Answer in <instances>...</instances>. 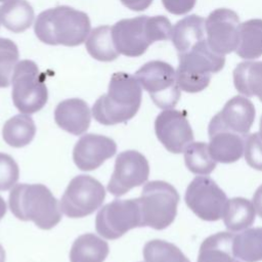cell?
Wrapping results in <instances>:
<instances>
[{"label": "cell", "mask_w": 262, "mask_h": 262, "mask_svg": "<svg viewBox=\"0 0 262 262\" xmlns=\"http://www.w3.org/2000/svg\"><path fill=\"white\" fill-rule=\"evenodd\" d=\"M141 99L142 87L135 76L117 72L111 77L107 92L94 102L92 116L105 126L125 123L137 114Z\"/></svg>", "instance_id": "1"}, {"label": "cell", "mask_w": 262, "mask_h": 262, "mask_svg": "<svg viewBox=\"0 0 262 262\" xmlns=\"http://www.w3.org/2000/svg\"><path fill=\"white\" fill-rule=\"evenodd\" d=\"M34 31L37 38L45 44L78 46L86 41L91 24L85 12L61 5L39 13Z\"/></svg>", "instance_id": "2"}, {"label": "cell", "mask_w": 262, "mask_h": 262, "mask_svg": "<svg viewBox=\"0 0 262 262\" xmlns=\"http://www.w3.org/2000/svg\"><path fill=\"white\" fill-rule=\"evenodd\" d=\"M172 26L164 15L123 18L112 27V37L120 54L138 57L157 41L171 38Z\"/></svg>", "instance_id": "3"}, {"label": "cell", "mask_w": 262, "mask_h": 262, "mask_svg": "<svg viewBox=\"0 0 262 262\" xmlns=\"http://www.w3.org/2000/svg\"><path fill=\"white\" fill-rule=\"evenodd\" d=\"M9 209L23 221H33L41 229H51L61 220L56 198L44 184L20 183L9 193Z\"/></svg>", "instance_id": "4"}, {"label": "cell", "mask_w": 262, "mask_h": 262, "mask_svg": "<svg viewBox=\"0 0 262 262\" xmlns=\"http://www.w3.org/2000/svg\"><path fill=\"white\" fill-rule=\"evenodd\" d=\"M178 58L177 83L180 90L188 93H196L207 88L212 75L220 72L225 64L224 55L214 52L207 39L178 54Z\"/></svg>", "instance_id": "5"}, {"label": "cell", "mask_w": 262, "mask_h": 262, "mask_svg": "<svg viewBox=\"0 0 262 262\" xmlns=\"http://www.w3.org/2000/svg\"><path fill=\"white\" fill-rule=\"evenodd\" d=\"M137 200L141 213V227L148 226L162 230L174 221L180 196L172 184L163 180H152L143 186Z\"/></svg>", "instance_id": "6"}, {"label": "cell", "mask_w": 262, "mask_h": 262, "mask_svg": "<svg viewBox=\"0 0 262 262\" xmlns=\"http://www.w3.org/2000/svg\"><path fill=\"white\" fill-rule=\"evenodd\" d=\"M11 84L13 104L21 114L37 113L46 104L48 90L45 79L33 60L24 59L17 62Z\"/></svg>", "instance_id": "7"}, {"label": "cell", "mask_w": 262, "mask_h": 262, "mask_svg": "<svg viewBox=\"0 0 262 262\" xmlns=\"http://www.w3.org/2000/svg\"><path fill=\"white\" fill-rule=\"evenodd\" d=\"M140 86L148 92L154 103L163 110L173 108L180 98V88L174 68L163 60H150L135 73Z\"/></svg>", "instance_id": "8"}, {"label": "cell", "mask_w": 262, "mask_h": 262, "mask_svg": "<svg viewBox=\"0 0 262 262\" xmlns=\"http://www.w3.org/2000/svg\"><path fill=\"white\" fill-rule=\"evenodd\" d=\"M105 189L90 175L74 177L66 188L59 206L61 212L70 218H82L92 214L103 203Z\"/></svg>", "instance_id": "9"}, {"label": "cell", "mask_w": 262, "mask_h": 262, "mask_svg": "<svg viewBox=\"0 0 262 262\" xmlns=\"http://www.w3.org/2000/svg\"><path fill=\"white\" fill-rule=\"evenodd\" d=\"M135 227H141V213L137 199H116L104 205L95 218L97 233L106 239H117Z\"/></svg>", "instance_id": "10"}, {"label": "cell", "mask_w": 262, "mask_h": 262, "mask_svg": "<svg viewBox=\"0 0 262 262\" xmlns=\"http://www.w3.org/2000/svg\"><path fill=\"white\" fill-rule=\"evenodd\" d=\"M187 207L202 220L217 221L223 217L226 193L208 176H198L188 184L185 195Z\"/></svg>", "instance_id": "11"}, {"label": "cell", "mask_w": 262, "mask_h": 262, "mask_svg": "<svg viewBox=\"0 0 262 262\" xmlns=\"http://www.w3.org/2000/svg\"><path fill=\"white\" fill-rule=\"evenodd\" d=\"M148 175V161L142 154L132 149L122 151L116 158L107 190L115 196H121L130 189L145 183Z\"/></svg>", "instance_id": "12"}, {"label": "cell", "mask_w": 262, "mask_h": 262, "mask_svg": "<svg viewBox=\"0 0 262 262\" xmlns=\"http://www.w3.org/2000/svg\"><path fill=\"white\" fill-rule=\"evenodd\" d=\"M239 25L235 11L229 8L213 10L206 19V35L210 48L221 55L236 50Z\"/></svg>", "instance_id": "13"}, {"label": "cell", "mask_w": 262, "mask_h": 262, "mask_svg": "<svg viewBox=\"0 0 262 262\" xmlns=\"http://www.w3.org/2000/svg\"><path fill=\"white\" fill-rule=\"evenodd\" d=\"M155 132L165 148L173 154L183 152L193 141V132L185 111L168 108L161 112L155 121Z\"/></svg>", "instance_id": "14"}, {"label": "cell", "mask_w": 262, "mask_h": 262, "mask_svg": "<svg viewBox=\"0 0 262 262\" xmlns=\"http://www.w3.org/2000/svg\"><path fill=\"white\" fill-rule=\"evenodd\" d=\"M116 151L117 144L114 139L100 134L88 133L76 142L73 160L80 170L92 171L112 158Z\"/></svg>", "instance_id": "15"}, {"label": "cell", "mask_w": 262, "mask_h": 262, "mask_svg": "<svg viewBox=\"0 0 262 262\" xmlns=\"http://www.w3.org/2000/svg\"><path fill=\"white\" fill-rule=\"evenodd\" d=\"M255 106L246 96L236 95L230 98L209 124L247 136L255 120Z\"/></svg>", "instance_id": "16"}, {"label": "cell", "mask_w": 262, "mask_h": 262, "mask_svg": "<svg viewBox=\"0 0 262 262\" xmlns=\"http://www.w3.org/2000/svg\"><path fill=\"white\" fill-rule=\"evenodd\" d=\"M209 149L216 162L230 164L238 161L245 150L246 137L235 132L209 124Z\"/></svg>", "instance_id": "17"}, {"label": "cell", "mask_w": 262, "mask_h": 262, "mask_svg": "<svg viewBox=\"0 0 262 262\" xmlns=\"http://www.w3.org/2000/svg\"><path fill=\"white\" fill-rule=\"evenodd\" d=\"M55 123L73 135L87 131L91 122V111L81 98H68L60 101L54 111Z\"/></svg>", "instance_id": "18"}, {"label": "cell", "mask_w": 262, "mask_h": 262, "mask_svg": "<svg viewBox=\"0 0 262 262\" xmlns=\"http://www.w3.org/2000/svg\"><path fill=\"white\" fill-rule=\"evenodd\" d=\"M205 39H207L206 20L202 16L187 15L172 27L171 40L178 54L186 52Z\"/></svg>", "instance_id": "19"}, {"label": "cell", "mask_w": 262, "mask_h": 262, "mask_svg": "<svg viewBox=\"0 0 262 262\" xmlns=\"http://www.w3.org/2000/svg\"><path fill=\"white\" fill-rule=\"evenodd\" d=\"M233 237L231 232H217L205 238L199 250L198 262H242L233 255Z\"/></svg>", "instance_id": "20"}, {"label": "cell", "mask_w": 262, "mask_h": 262, "mask_svg": "<svg viewBox=\"0 0 262 262\" xmlns=\"http://www.w3.org/2000/svg\"><path fill=\"white\" fill-rule=\"evenodd\" d=\"M110 252L108 244L94 233L78 236L70 251L71 262H103Z\"/></svg>", "instance_id": "21"}, {"label": "cell", "mask_w": 262, "mask_h": 262, "mask_svg": "<svg viewBox=\"0 0 262 262\" xmlns=\"http://www.w3.org/2000/svg\"><path fill=\"white\" fill-rule=\"evenodd\" d=\"M235 89L247 97L257 96L262 102V61H243L233 70Z\"/></svg>", "instance_id": "22"}, {"label": "cell", "mask_w": 262, "mask_h": 262, "mask_svg": "<svg viewBox=\"0 0 262 262\" xmlns=\"http://www.w3.org/2000/svg\"><path fill=\"white\" fill-rule=\"evenodd\" d=\"M34 16V9L27 0H6L0 7V21L12 33L29 29Z\"/></svg>", "instance_id": "23"}, {"label": "cell", "mask_w": 262, "mask_h": 262, "mask_svg": "<svg viewBox=\"0 0 262 262\" xmlns=\"http://www.w3.org/2000/svg\"><path fill=\"white\" fill-rule=\"evenodd\" d=\"M236 54L244 59H256L262 55V19L252 18L239 25Z\"/></svg>", "instance_id": "24"}, {"label": "cell", "mask_w": 262, "mask_h": 262, "mask_svg": "<svg viewBox=\"0 0 262 262\" xmlns=\"http://www.w3.org/2000/svg\"><path fill=\"white\" fill-rule=\"evenodd\" d=\"M256 216V210L252 202L245 198H233L227 201L223 221L230 232H237L250 227Z\"/></svg>", "instance_id": "25"}, {"label": "cell", "mask_w": 262, "mask_h": 262, "mask_svg": "<svg viewBox=\"0 0 262 262\" xmlns=\"http://www.w3.org/2000/svg\"><path fill=\"white\" fill-rule=\"evenodd\" d=\"M36 134L34 120L27 114L15 115L8 119L2 128L4 141L12 147L28 145Z\"/></svg>", "instance_id": "26"}, {"label": "cell", "mask_w": 262, "mask_h": 262, "mask_svg": "<svg viewBox=\"0 0 262 262\" xmlns=\"http://www.w3.org/2000/svg\"><path fill=\"white\" fill-rule=\"evenodd\" d=\"M85 47L87 52L99 61H112L120 55L112 37V27L106 25L90 31L85 41Z\"/></svg>", "instance_id": "27"}, {"label": "cell", "mask_w": 262, "mask_h": 262, "mask_svg": "<svg viewBox=\"0 0 262 262\" xmlns=\"http://www.w3.org/2000/svg\"><path fill=\"white\" fill-rule=\"evenodd\" d=\"M232 251L235 258L243 262L262 261V227L245 229L234 235Z\"/></svg>", "instance_id": "28"}, {"label": "cell", "mask_w": 262, "mask_h": 262, "mask_svg": "<svg viewBox=\"0 0 262 262\" xmlns=\"http://www.w3.org/2000/svg\"><path fill=\"white\" fill-rule=\"evenodd\" d=\"M183 152L187 169L195 175H209L216 168L217 162L211 156L209 144L205 142H191Z\"/></svg>", "instance_id": "29"}, {"label": "cell", "mask_w": 262, "mask_h": 262, "mask_svg": "<svg viewBox=\"0 0 262 262\" xmlns=\"http://www.w3.org/2000/svg\"><path fill=\"white\" fill-rule=\"evenodd\" d=\"M142 254L145 262H190L177 246L163 239L147 242Z\"/></svg>", "instance_id": "30"}, {"label": "cell", "mask_w": 262, "mask_h": 262, "mask_svg": "<svg viewBox=\"0 0 262 262\" xmlns=\"http://www.w3.org/2000/svg\"><path fill=\"white\" fill-rule=\"evenodd\" d=\"M19 52L16 44L7 38H0V88L8 87L15 66L18 62Z\"/></svg>", "instance_id": "31"}, {"label": "cell", "mask_w": 262, "mask_h": 262, "mask_svg": "<svg viewBox=\"0 0 262 262\" xmlns=\"http://www.w3.org/2000/svg\"><path fill=\"white\" fill-rule=\"evenodd\" d=\"M19 177V169L13 158L0 152V190L12 188Z\"/></svg>", "instance_id": "32"}, {"label": "cell", "mask_w": 262, "mask_h": 262, "mask_svg": "<svg viewBox=\"0 0 262 262\" xmlns=\"http://www.w3.org/2000/svg\"><path fill=\"white\" fill-rule=\"evenodd\" d=\"M244 155L250 167L262 171V137L258 132L247 135Z\"/></svg>", "instance_id": "33"}, {"label": "cell", "mask_w": 262, "mask_h": 262, "mask_svg": "<svg viewBox=\"0 0 262 262\" xmlns=\"http://www.w3.org/2000/svg\"><path fill=\"white\" fill-rule=\"evenodd\" d=\"M167 11L175 15L188 13L195 5L196 0H162Z\"/></svg>", "instance_id": "34"}, {"label": "cell", "mask_w": 262, "mask_h": 262, "mask_svg": "<svg viewBox=\"0 0 262 262\" xmlns=\"http://www.w3.org/2000/svg\"><path fill=\"white\" fill-rule=\"evenodd\" d=\"M124 6L133 11H143L150 6L152 0H120Z\"/></svg>", "instance_id": "35"}, {"label": "cell", "mask_w": 262, "mask_h": 262, "mask_svg": "<svg viewBox=\"0 0 262 262\" xmlns=\"http://www.w3.org/2000/svg\"><path fill=\"white\" fill-rule=\"evenodd\" d=\"M253 205L255 207L256 213L262 218V184L256 189L253 195Z\"/></svg>", "instance_id": "36"}, {"label": "cell", "mask_w": 262, "mask_h": 262, "mask_svg": "<svg viewBox=\"0 0 262 262\" xmlns=\"http://www.w3.org/2000/svg\"><path fill=\"white\" fill-rule=\"evenodd\" d=\"M7 211V207H6V203L3 200V198L0 195V220L4 217V215L6 214Z\"/></svg>", "instance_id": "37"}, {"label": "cell", "mask_w": 262, "mask_h": 262, "mask_svg": "<svg viewBox=\"0 0 262 262\" xmlns=\"http://www.w3.org/2000/svg\"><path fill=\"white\" fill-rule=\"evenodd\" d=\"M5 257H6L5 250H4L3 247L0 245V262H5Z\"/></svg>", "instance_id": "38"}, {"label": "cell", "mask_w": 262, "mask_h": 262, "mask_svg": "<svg viewBox=\"0 0 262 262\" xmlns=\"http://www.w3.org/2000/svg\"><path fill=\"white\" fill-rule=\"evenodd\" d=\"M260 130H259V134L261 135V137H262V117H261V119H260Z\"/></svg>", "instance_id": "39"}, {"label": "cell", "mask_w": 262, "mask_h": 262, "mask_svg": "<svg viewBox=\"0 0 262 262\" xmlns=\"http://www.w3.org/2000/svg\"><path fill=\"white\" fill-rule=\"evenodd\" d=\"M6 0H0V2H5Z\"/></svg>", "instance_id": "40"}, {"label": "cell", "mask_w": 262, "mask_h": 262, "mask_svg": "<svg viewBox=\"0 0 262 262\" xmlns=\"http://www.w3.org/2000/svg\"><path fill=\"white\" fill-rule=\"evenodd\" d=\"M0 24H1V21H0Z\"/></svg>", "instance_id": "41"}]
</instances>
